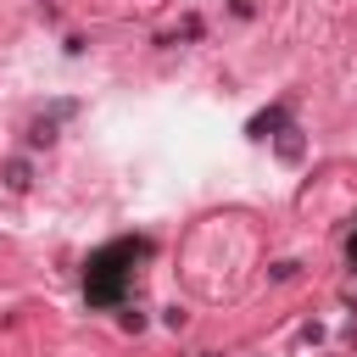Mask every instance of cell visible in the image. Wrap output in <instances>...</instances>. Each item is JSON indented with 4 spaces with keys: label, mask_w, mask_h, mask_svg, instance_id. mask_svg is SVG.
Here are the masks:
<instances>
[{
    "label": "cell",
    "mask_w": 357,
    "mask_h": 357,
    "mask_svg": "<svg viewBox=\"0 0 357 357\" xmlns=\"http://www.w3.org/2000/svg\"><path fill=\"white\" fill-rule=\"evenodd\" d=\"M134 245H106L95 262H89V301H117V290H123V257H128Z\"/></svg>",
    "instance_id": "6da1fadb"
}]
</instances>
